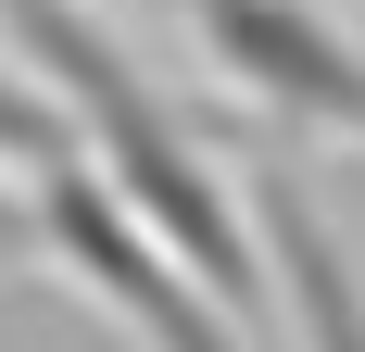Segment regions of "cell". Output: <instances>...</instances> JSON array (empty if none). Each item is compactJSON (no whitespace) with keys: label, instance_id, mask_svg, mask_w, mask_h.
<instances>
[{"label":"cell","instance_id":"3957f363","mask_svg":"<svg viewBox=\"0 0 365 352\" xmlns=\"http://www.w3.org/2000/svg\"><path fill=\"white\" fill-rule=\"evenodd\" d=\"M177 26L240 101L290 113L302 139H353L365 151V38H340L315 0H189Z\"/></svg>","mask_w":365,"mask_h":352},{"label":"cell","instance_id":"5b68a950","mask_svg":"<svg viewBox=\"0 0 365 352\" xmlns=\"http://www.w3.org/2000/svg\"><path fill=\"white\" fill-rule=\"evenodd\" d=\"M151 13H189V0H151Z\"/></svg>","mask_w":365,"mask_h":352},{"label":"cell","instance_id":"277c9868","mask_svg":"<svg viewBox=\"0 0 365 352\" xmlns=\"http://www.w3.org/2000/svg\"><path fill=\"white\" fill-rule=\"evenodd\" d=\"M252 227H264V264H277L290 340H302V352H365V264H353V239L328 227V202H315L290 164H264Z\"/></svg>","mask_w":365,"mask_h":352},{"label":"cell","instance_id":"6da1fadb","mask_svg":"<svg viewBox=\"0 0 365 352\" xmlns=\"http://www.w3.org/2000/svg\"><path fill=\"white\" fill-rule=\"evenodd\" d=\"M0 38H13V63L63 101L76 164L101 176V189L139 214V227L177 252L202 289H215L227 315H264V302H277V264H264L252 202H240V189H227V164L189 139L177 113H164V88L126 63V38H113L88 0H0Z\"/></svg>","mask_w":365,"mask_h":352},{"label":"cell","instance_id":"7a4b0ae2","mask_svg":"<svg viewBox=\"0 0 365 352\" xmlns=\"http://www.w3.org/2000/svg\"><path fill=\"white\" fill-rule=\"evenodd\" d=\"M13 239L51 252L101 315H126L151 352H252V315H227L215 289L189 277L177 252L151 239L139 214L113 202L101 176L76 164V151H51V164H26V202H13Z\"/></svg>","mask_w":365,"mask_h":352}]
</instances>
